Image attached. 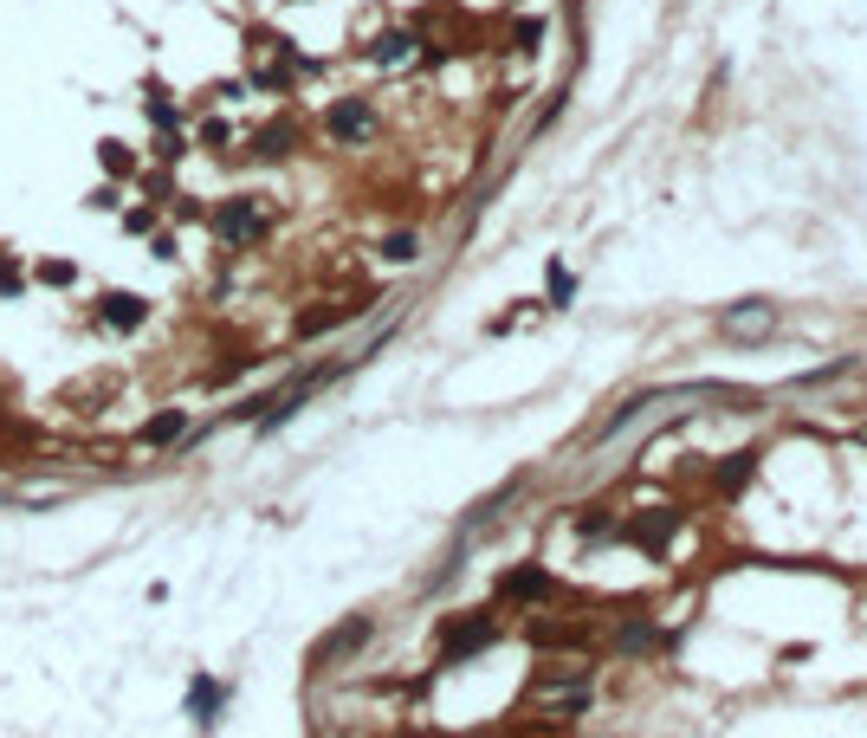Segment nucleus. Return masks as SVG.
<instances>
[{
  "label": "nucleus",
  "instance_id": "1a4fd4ad",
  "mask_svg": "<svg viewBox=\"0 0 867 738\" xmlns=\"http://www.w3.org/2000/svg\"><path fill=\"white\" fill-rule=\"evenodd\" d=\"M182 428H188L182 408H162V415L143 421V434H136V441H143V447H169V441H182Z\"/></svg>",
  "mask_w": 867,
  "mask_h": 738
},
{
  "label": "nucleus",
  "instance_id": "4be33fe9",
  "mask_svg": "<svg viewBox=\"0 0 867 738\" xmlns=\"http://www.w3.org/2000/svg\"><path fill=\"white\" fill-rule=\"evenodd\" d=\"M402 738H415V732H402Z\"/></svg>",
  "mask_w": 867,
  "mask_h": 738
},
{
  "label": "nucleus",
  "instance_id": "4468645a",
  "mask_svg": "<svg viewBox=\"0 0 867 738\" xmlns=\"http://www.w3.org/2000/svg\"><path fill=\"white\" fill-rule=\"evenodd\" d=\"M770 324H777V318H770L764 305H751V311H725V331H732V337H764Z\"/></svg>",
  "mask_w": 867,
  "mask_h": 738
},
{
  "label": "nucleus",
  "instance_id": "dca6fc26",
  "mask_svg": "<svg viewBox=\"0 0 867 738\" xmlns=\"http://www.w3.org/2000/svg\"><path fill=\"white\" fill-rule=\"evenodd\" d=\"M609 531H615L609 505H583V512H576V538H589V544H596V538H609Z\"/></svg>",
  "mask_w": 867,
  "mask_h": 738
},
{
  "label": "nucleus",
  "instance_id": "aec40b11",
  "mask_svg": "<svg viewBox=\"0 0 867 738\" xmlns=\"http://www.w3.org/2000/svg\"><path fill=\"white\" fill-rule=\"evenodd\" d=\"M104 169H110V175H130V149H123V143H104Z\"/></svg>",
  "mask_w": 867,
  "mask_h": 738
},
{
  "label": "nucleus",
  "instance_id": "39448f33",
  "mask_svg": "<svg viewBox=\"0 0 867 738\" xmlns=\"http://www.w3.org/2000/svg\"><path fill=\"white\" fill-rule=\"evenodd\" d=\"M369 130H376V111H369L363 98H343V104H330V136H337V143H363Z\"/></svg>",
  "mask_w": 867,
  "mask_h": 738
},
{
  "label": "nucleus",
  "instance_id": "423d86ee",
  "mask_svg": "<svg viewBox=\"0 0 867 738\" xmlns=\"http://www.w3.org/2000/svg\"><path fill=\"white\" fill-rule=\"evenodd\" d=\"M363 641H369V615H350V622H343L337 635H324V641H318V654H311V661L330 667V661H343V654H356Z\"/></svg>",
  "mask_w": 867,
  "mask_h": 738
},
{
  "label": "nucleus",
  "instance_id": "2eb2a0df",
  "mask_svg": "<svg viewBox=\"0 0 867 738\" xmlns=\"http://www.w3.org/2000/svg\"><path fill=\"white\" fill-rule=\"evenodd\" d=\"M188 713H195L201 726H208V719L220 713V680H208V674H201L195 687H188Z\"/></svg>",
  "mask_w": 867,
  "mask_h": 738
},
{
  "label": "nucleus",
  "instance_id": "20e7f679",
  "mask_svg": "<svg viewBox=\"0 0 867 738\" xmlns=\"http://www.w3.org/2000/svg\"><path fill=\"white\" fill-rule=\"evenodd\" d=\"M550 590H557V577L538 570V564H518V570H505V577H499L505 603H538V596H550Z\"/></svg>",
  "mask_w": 867,
  "mask_h": 738
},
{
  "label": "nucleus",
  "instance_id": "a211bd4d",
  "mask_svg": "<svg viewBox=\"0 0 867 738\" xmlns=\"http://www.w3.org/2000/svg\"><path fill=\"white\" fill-rule=\"evenodd\" d=\"M415 253H421L415 234H389V240H382V259H395V266H402V259H415Z\"/></svg>",
  "mask_w": 867,
  "mask_h": 738
},
{
  "label": "nucleus",
  "instance_id": "412c9836",
  "mask_svg": "<svg viewBox=\"0 0 867 738\" xmlns=\"http://www.w3.org/2000/svg\"><path fill=\"white\" fill-rule=\"evenodd\" d=\"M123 227H130V234H149V227H156V214H149V208H130V214H123Z\"/></svg>",
  "mask_w": 867,
  "mask_h": 738
},
{
  "label": "nucleus",
  "instance_id": "7ed1b4c3",
  "mask_svg": "<svg viewBox=\"0 0 867 738\" xmlns=\"http://www.w3.org/2000/svg\"><path fill=\"white\" fill-rule=\"evenodd\" d=\"M214 234H220V240H233V246H240V240H259V234H266V208H259L253 195L220 201V208H214Z\"/></svg>",
  "mask_w": 867,
  "mask_h": 738
},
{
  "label": "nucleus",
  "instance_id": "f8f14e48",
  "mask_svg": "<svg viewBox=\"0 0 867 738\" xmlns=\"http://www.w3.org/2000/svg\"><path fill=\"white\" fill-rule=\"evenodd\" d=\"M292 143H298V130H292V123H272V130H259V136H253V156L279 162V156H292Z\"/></svg>",
  "mask_w": 867,
  "mask_h": 738
},
{
  "label": "nucleus",
  "instance_id": "f3484780",
  "mask_svg": "<svg viewBox=\"0 0 867 738\" xmlns=\"http://www.w3.org/2000/svg\"><path fill=\"white\" fill-rule=\"evenodd\" d=\"M149 123H156L162 136H175V123H182V111H175V104H169V98L156 91V98H149Z\"/></svg>",
  "mask_w": 867,
  "mask_h": 738
},
{
  "label": "nucleus",
  "instance_id": "f257e3e1",
  "mask_svg": "<svg viewBox=\"0 0 867 738\" xmlns=\"http://www.w3.org/2000/svg\"><path fill=\"white\" fill-rule=\"evenodd\" d=\"M589 700H596V674H589L583 661L544 667V674L525 687V706L538 719H576V713H589Z\"/></svg>",
  "mask_w": 867,
  "mask_h": 738
},
{
  "label": "nucleus",
  "instance_id": "ddd939ff",
  "mask_svg": "<svg viewBox=\"0 0 867 738\" xmlns=\"http://www.w3.org/2000/svg\"><path fill=\"white\" fill-rule=\"evenodd\" d=\"M622 654H648V648H660V628L648 622V615H635V622H622Z\"/></svg>",
  "mask_w": 867,
  "mask_h": 738
},
{
  "label": "nucleus",
  "instance_id": "6e6552de",
  "mask_svg": "<svg viewBox=\"0 0 867 738\" xmlns=\"http://www.w3.org/2000/svg\"><path fill=\"white\" fill-rule=\"evenodd\" d=\"M531 641H538V648H583L589 622H531Z\"/></svg>",
  "mask_w": 867,
  "mask_h": 738
},
{
  "label": "nucleus",
  "instance_id": "9b49d317",
  "mask_svg": "<svg viewBox=\"0 0 867 738\" xmlns=\"http://www.w3.org/2000/svg\"><path fill=\"white\" fill-rule=\"evenodd\" d=\"M751 473H758V454L745 447V454H725L712 480H719V492H738V486H751Z\"/></svg>",
  "mask_w": 867,
  "mask_h": 738
},
{
  "label": "nucleus",
  "instance_id": "9d476101",
  "mask_svg": "<svg viewBox=\"0 0 867 738\" xmlns=\"http://www.w3.org/2000/svg\"><path fill=\"white\" fill-rule=\"evenodd\" d=\"M143 318H149V305H143L136 292H110V298H104V324H117V331H136Z\"/></svg>",
  "mask_w": 867,
  "mask_h": 738
},
{
  "label": "nucleus",
  "instance_id": "6ab92c4d",
  "mask_svg": "<svg viewBox=\"0 0 867 738\" xmlns=\"http://www.w3.org/2000/svg\"><path fill=\"white\" fill-rule=\"evenodd\" d=\"M408 46H415L408 33H389V39L376 46V59H382V65H402V59H408Z\"/></svg>",
  "mask_w": 867,
  "mask_h": 738
},
{
  "label": "nucleus",
  "instance_id": "f03ea898",
  "mask_svg": "<svg viewBox=\"0 0 867 738\" xmlns=\"http://www.w3.org/2000/svg\"><path fill=\"white\" fill-rule=\"evenodd\" d=\"M499 641V622H492L486 609H473V615H453L447 628H440V661H466V654H479V648H492Z\"/></svg>",
  "mask_w": 867,
  "mask_h": 738
},
{
  "label": "nucleus",
  "instance_id": "0eeeda50",
  "mask_svg": "<svg viewBox=\"0 0 867 738\" xmlns=\"http://www.w3.org/2000/svg\"><path fill=\"white\" fill-rule=\"evenodd\" d=\"M673 531H680V512H641L635 525H628V538H635L641 551H667Z\"/></svg>",
  "mask_w": 867,
  "mask_h": 738
}]
</instances>
